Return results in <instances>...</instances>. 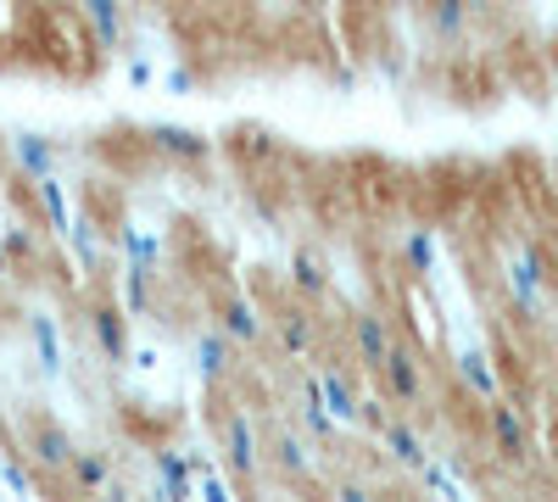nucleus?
<instances>
[{
    "instance_id": "nucleus-29",
    "label": "nucleus",
    "mask_w": 558,
    "mask_h": 502,
    "mask_svg": "<svg viewBox=\"0 0 558 502\" xmlns=\"http://www.w3.org/2000/svg\"><path fill=\"white\" fill-rule=\"evenodd\" d=\"M196 497H207V502H229V497H235V486H229V480H218L213 469H202V486H196Z\"/></svg>"
},
{
    "instance_id": "nucleus-17",
    "label": "nucleus",
    "mask_w": 558,
    "mask_h": 502,
    "mask_svg": "<svg viewBox=\"0 0 558 502\" xmlns=\"http://www.w3.org/2000/svg\"><path fill=\"white\" fill-rule=\"evenodd\" d=\"M78 12H84V23H89V34H96L101 51H118L123 28H129V7H123V0H78Z\"/></svg>"
},
{
    "instance_id": "nucleus-30",
    "label": "nucleus",
    "mask_w": 558,
    "mask_h": 502,
    "mask_svg": "<svg viewBox=\"0 0 558 502\" xmlns=\"http://www.w3.org/2000/svg\"><path fill=\"white\" fill-rule=\"evenodd\" d=\"M7 486H17L23 497H34V491H39V480H34V475H28L17 458H7Z\"/></svg>"
},
{
    "instance_id": "nucleus-28",
    "label": "nucleus",
    "mask_w": 558,
    "mask_h": 502,
    "mask_svg": "<svg viewBox=\"0 0 558 502\" xmlns=\"http://www.w3.org/2000/svg\"><path fill=\"white\" fill-rule=\"evenodd\" d=\"M0 252H7V262H34L39 257V241H34L28 223H17L12 235H0Z\"/></svg>"
},
{
    "instance_id": "nucleus-4",
    "label": "nucleus",
    "mask_w": 558,
    "mask_h": 502,
    "mask_svg": "<svg viewBox=\"0 0 558 502\" xmlns=\"http://www.w3.org/2000/svg\"><path fill=\"white\" fill-rule=\"evenodd\" d=\"M347 341H352V357H357V369L363 375H375L386 352L397 346V330H391V318L380 307H357L352 313V325H347Z\"/></svg>"
},
{
    "instance_id": "nucleus-19",
    "label": "nucleus",
    "mask_w": 558,
    "mask_h": 502,
    "mask_svg": "<svg viewBox=\"0 0 558 502\" xmlns=\"http://www.w3.org/2000/svg\"><path fill=\"white\" fill-rule=\"evenodd\" d=\"M291 291L302 296V302H318V296H330V262H324L318 252H296L291 257Z\"/></svg>"
},
{
    "instance_id": "nucleus-35",
    "label": "nucleus",
    "mask_w": 558,
    "mask_h": 502,
    "mask_svg": "<svg viewBox=\"0 0 558 502\" xmlns=\"http://www.w3.org/2000/svg\"><path fill=\"white\" fill-rule=\"evenodd\" d=\"M7 268H12V262H7V252H0V273H7Z\"/></svg>"
},
{
    "instance_id": "nucleus-12",
    "label": "nucleus",
    "mask_w": 558,
    "mask_h": 502,
    "mask_svg": "<svg viewBox=\"0 0 558 502\" xmlns=\"http://www.w3.org/2000/svg\"><path fill=\"white\" fill-rule=\"evenodd\" d=\"M68 491H78V497H89V491H107L112 486V475H118V458L107 446H73V458H68Z\"/></svg>"
},
{
    "instance_id": "nucleus-11",
    "label": "nucleus",
    "mask_w": 558,
    "mask_h": 502,
    "mask_svg": "<svg viewBox=\"0 0 558 502\" xmlns=\"http://www.w3.org/2000/svg\"><path fill=\"white\" fill-rule=\"evenodd\" d=\"M375 441L386 446V458H391V464H402L408 475H418V469L430 464V446H425V436H418V425H413V419H402V414H391V419L375 430Z\"/></svg>"
},
{
    "instance_id": "nucleus-15",
    "label": "nucleus",
    "mask_w": 558,
    "mask_h": 502,
    "mask_svg": "<svg viewBox=\"0 0 558 502\" xmlns=\"http://www.w3.org/2000/svg\"><path fill=\"white\" fill-rule=\"evenodd\" d=\"M151 469H157V497H196V469H207V464L184 458V452H173V446H157Z\"/></svg>"
},
{
    "instance_id": "nucleus-9",
    "label": "nucleus",
    "mask_w": 558,
    "mask_h": 502,
    "mask_svg": "<svg viewBox=\"0 0 558 502\" xmlns=\"http://www.w3.org/2000/svg\"><path fill=\"white\" fill-rule=\"evenodd\" d=\"M73 446H78V441H73L57 419H28V441H23V458H28V464L62 475L68 458H73Z\"/></svg>"
},
{
    "instance_id": "nucleus-10",
    "label": "nucleus",
    "mask_w": 558,
    "mask_h": 502,
    "mask_svg": "<svg viewBox=\"0 0 558 502\" xmlns=\"http://www.w3.org/2000/svg\"><path fill=\"white\" fill-rule=\"evenodd\" d=\"M307 385H313L318 402L336 414V425H357V402H363V391L352 385L347 369H336V363H318V369L307 375Z\"/></svg>"
},
{
    "instance_id": "nucleus-14",
    "label": "nucleus",
    "mask_w": 558,
    "mask_h": 502,
    "mask_svg": "<svg viewBox=\"0 0 558 502\" xmlns=\"http://www.w3.org/2000/svg\"><path fill=\"white\" fill-rule=\"evenodd\" d=\"M89 341H96V352L107 363H123L129 357V313L112 302H96L89 307Z\"/></svg>"
},
{
    "instance_id": "nucleus-24",
    "label": "nucleus",
    "mask_w": 558,
    "mask_h": 502,
    "mask_svg": "<svg viewBox=\"0 0 558 502\" xmlns=\"http://www.w3.org/2000/svg\"><path fill=\"white\" fill-rule=\"evenodd\" d=\"M34 201L45 207V218H51V230H73V207H68V196H62V185H57V173H39L34 179Z\"/></svg>"
},
{
    "instance_id": "nucleus-27",
    "label": "nucleus",
    "mask_w": 558,
    "mask_h": 502,
    "mask_svg": "<svg viewBox=\"0 0 558 502\" xmlns=\"http://www.w3.org/2000/svg\"><path fill=\"white\" fill-rule=\"evenodd\" d=\"M118 246L134 268H157L162 262V241L157 235H134V230H118Z\"/></svg>"
},
{
    "instance_id": "nucleus-8",
    "label": "nucleus",
    "mask_w": 558,
    "mask_h": 502,
    "mask_svg": "<svg viewBox=\"0 0 558 502\" xmlns=\"http://www.w3.org/2000/svg\"><path fill=\"white\" fill-rule=\"evenodd\" d=\"M218 330L235 341V346H263L268 341V313L252 296H218Z\"/></svg>"
},
{
    "instance_id": "nucleus-34",
    "label": "nucleus",
    "mask_w": 558,
    "mask_h": 502,
    "mask_svg": "<svg viewBox=\"0 0 558 502\" xmlns=\"http://www.w3.org/2000/svg\"><path fill=\"white\" fill-rule=\"evenodd\" d=\"M7 7H12V0H0V23H7Z\"/></svg>"
},
{
    "instance_id": "nucleus-1",
    "label": "nucleus",
    "mask_w": 558,
    "mask_h": 502,
    "mask_svg": "<svg viewBox=\"0 0 558 502\" xmlns=\"http://www.w3.org/2000/svg\"><path fill=\"white\" fill-rule=\"evenodd\" d=\"M218 446H223L229 475H235L241 486H257V475H263V430L252 425L246 407H229V414H218Z\"/></svg>"
},
{
    "instance_id": "nucleus-22",
    "label": "nucleus",
    "mask_w": 558,
    "mask_h": 502,
    "mask_svg": "<svg viewBox=\"0 0 558 502\" xmlns=\"http://www.w3.org/2000/svg\"><path fill=\"white\" fill-rule=\"evenodd\" d=\"M296 425H302L307 441H336V414L318 402V391L307 380H302V402H296Z\"/></svg>"
},
{
    "instance_id": "nucleus-16",
    "label": "nucleus",
    "mask_w": 558,
    "mask_h": 502,
    "mask_svg": "<svg viewBox=\"0 0 558 502\" xmlns=\"http://www.w3.org/2000/svg\"><path fill=\"white\" fill-rule=\"evenodd\" d=\"M452 375H458V385L470 391L475 402H492V396L502 391V380H497V369H492V357H486L481 346H463V352L452 357Z\"/></svg>"
},
{
    "instance_id": "nucleus-25",
    "label": "nucleus",
    "mask_w": 558,
    "mask_h": 502,
    "mask_svg": "<svg viewBox=\"0 0 558 502\" xmlns=\"http://www.w3.org/2000/svg\"><path fill=\"white\" fill-rule=\"evenodd\" d=\"M430 28L441 39H463L470 34V0H430Z\"/></svg>"
},
{
    "instance_id": "nucleus-3",
    "label": "nucleus",
    "mask_w": 558,
    "mask_h": 502,
    "mask_svg": "<svg viewBox=\"0 0 558 502\" xmlns=\"http://www.w3.org/2000/svg\"><path fill=\"white\" fill-rule=\"evenodd\" d=\"M375 380H380V396H386L391 407H418V402H425V391H430L425 357H418L408 341H397V346L386 352V363L375 369Z\"/></svg>"
},
{
    "instance_id": "nucleus-21",
    "label": "nucleus",
    "mask_w": 558,
    "mask_h": 502,
    "mask_svg": "<svg viewBox=\"0 0 558 502\" xmlns=\"http://www.w3.org/2000/svg\"><path fill=\"white\" fill-rule=\"evenodd\" d=\"M28 341H34V352H39V369H51V375H62V330L51 325V313H28Z\"/></svg>"
},
{
    "instance_id": "nucleus-7",
    "label": "nucleus",
    "mask_w": 558,
    "mask_h": 502,
    "mask_svg": "<svg viewBox=\"0 0 558 502\" xmlns=\"http://www.w3.org/2000/svg\"><path fill=\"white\" fill-rule=\"evenodd\" d=\"M263 458L274 464L279 480H291V486H307L313 480V452H307V436L291 430V425H274V436L263 441Z\"/></svg>"
},
{
    "instance_id": "nucleus-2",
    "label": "nucleus",
    "mask_w": 558,
    "mask_h": 502,
    "mask_svg": "<svg viewBox=\"0 0 558 502\" xmlns=\"http://www.w3.org/2000/svg\"><path fill=\"white\" fill-rule=\"evenodd\" d=\"M547 257L525 241V246H514L502 257V291H508V302H514V313H542V302H547Z\"/></svg>"
},
{
    "instance_id": "nucleus-26",
    "label": "nucleus",
    "mask_w": 558,
    "mask_h": 502,
    "mask_svg": "<svg viewBox=\"0 0 558 502\" xmlns=\"http://www.w3.org/2000/svg\"><path fill=\"white\" fill-rule=\"evenodd\" d=\"M402 262H408L413 280L436 273V235H430V230H408V241H402Z\"/></svg>"
},
{
    "instance_id": "nucleus-36",
    "label": "nucleus",
    "mask_w": 558,
    "mask_h": 502,
    "mask_svg": "<svg viewBox=\"0 0 558 502\" xmlns=\"http://www.w3.org/2000/svg\"><path fill=\"white\" fill-rule=\"evenodd\" d=\"M553 185H558V162H553Z\"/></svg>"
},
{
    "instance_id": "nucleus-20",
    "label": "nucleus",
    "mask_w": 558,
    "mask_h": 502,
    "mask_svg": "<svg viewBox=\"0 0 558 502\" xmlns=\"http://www.w3.org/2000/svg\"><path fill=\"white\" fill-rule=\"evenodd\" d=\"M196 363H202V375L218 385L229 369H235V341H229L223 330H207V335H196Z\"/></svg>"
},
{
    "instance_id": "nucleus-5",
    "label": "nucleus",
    "mask_w": 558,
    "mask_h": 502,
    "mask_svg": "<svg viewBox=\"0 0 558 502\" xmlns=\"http://www.w3.org/2000/svg\"><path fill=\"white\" fill-rule=\"evenodd\" d=\"M486 430H492V446L502 452L508 464H525L531 458V419L520 402H508L502 391L486 402Z\"/></svg>"
},
{
    "instance_id": "nucleus-18",
    "label": "nucleus",
    "mask_w": 558,
    "mask_h": 502,
    "mask_svg": "<svg viewBox=\"0 0 558 502\" xmlns=\"http://www.w3.org/2000/svg\"><path fill=\"white\" fill-rule=\"evenodd\" d=\"M7 146H12V157H17L23 179H39V173H57V146L45 140L39 128H12V134H7Z\"/></svg>"
},
{
    "instance_id": "nucleus-31",
    "label": "nucleus",
    "mask_w": 558,
    "mask_h": 502,
    "mask_svg": "<svg viewBox=\"0 0 558 502\" xmlns=\"http://www.w3.org/2000/svg\"><path fill=\"white\" fill-rule=\"evenodd\" d=\"M168 84L179 89V96H191V89H196V73H184V68H173V73H168Z\"/></svg>"
},
{
    "instance_id": "nucleus-33",
    "label": "nucleus",
    "mask_w": 558,
    "mask_h": 502,
    "mask_svg": "<svg viewBox=\"0 0 558 502\" xmlns=\"http://www.w3.org/2000/svg\"><path fill=\"white\" fill-rule=\"evenodd\" d=\"M336 497H368V486H357V480H341V486H336Z\"/></svg>"
},
{
    "instance_id": "nucleus-13",
    "label": "nucleus",
    "mask_w": 558,
    "mask_h": 502,
    "mask_svg": "<svg viewBox=\"0 0 558 502\" xmlns=\"http://www.w3.org/2000/svg\"><path fill=\"white\" fill-rule=\"evenodd\" d=\"M274 341H279V352H286V357H313V346H318V318L307 313V307H279L274 313Z\"/></svg>"
},
{
    "instance_id": "nucleus-6",
    "label": "nucleus",
    "mask_w": 558,
    "mask_h": 502,
    "mask_svg": "<svg viewBox=\"0 0 558 502\" xmlns=\"http://www.w3.org/2000/svg\"><path fill=\"white\" fill-rule=\"evenodd\" d=\"M146 146L162 157V162H173V168H202L207 157H213V140L202 128H179V123H151L146 128Z\"/></svg>"
},
{
    "instance_id": "nucleus-32",
    "label": "nucleus",
    "mask_w": 558,
    "mask_h": 502,
    "mask_svg": "<svg viewBox=\"0 0 558 502\" xmlns=\"http://www.w3.org/2000/svg\"><path fill=\"white\" fill-rule=\"evenodd\" d=\"M129 84L146 89V84H151V62H129Z\"/></svg>"
},
{
    "instance_id": "nucleus-23",
    "label": "nucleus",
    "mask_w": 558,
    "mask_h": 502,
    "mask_svg": "<svg viewBox=\"0 0 558 502\" xmlns=\"http://www.w3.org/2000/svg\"><path fill=\"white\" fill-rule=\"evenodd\" d=\"M151 307H157V268H134L129 262V273H123V313L146 318Z\"/></svg>"
}]
</instances>
